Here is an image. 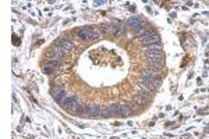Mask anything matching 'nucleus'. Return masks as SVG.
Instances as JSON below:
<instances>
[{
    "mask_svg": "<svg viewBox=\"0 0 209 139\" xmlns=\"http://www.w3.org/2000/svg\"><path fill=\"white\" fill-rule=\"evenodd\" d=\"M141 78L149 79V81H152L156 86H160V84H162V79L157 77V74L155 72V70H144V71L141 72Z\"/></svg>",
    "mask_w": 209,
    "mask_h": 139,
    "instance_id": "1",
    "label": "nucleus"
},
{
    "mask_svg": "<svg viewBox=\"0 0 209 139\" xmlns=\"http://www.w3.org/2000/svg\"><path fill=\"white\" fill-rule=\"evenodd\" d=\"M78 36H80L81 39L95 41V39H98V38H99V34H98V32H95V31H92V29L84 28V29H81V31L78 32Z\"/></svg>",
    "mask_w": 209,
    "mask_h": 139,
    "instance_id": "2",
    "label": "nucleus"
},
{
    "mask_svg": "<svg viewBox=\"0 0 209 139\" xmlns=\"http://www.w3.org/2000/svg\"><path fill=\"white\" fill-rule=\"evenodd\" d=\"M159 36L156 34H149L144 36V38H141V43L142 45H145V46H153V45H157L159 43Z\"/></svg>",
    "mask_w": 209,
    "mask_h": 139,
    "instance_id": "3",
    "label": "nucleus"
},
{
    "mask_svg": "<svg viewBox=\"0 0 209 139\" xmlns=\"http://www.w3.org/2000/svg\"><path fill=\"white\" fill-rule=\"evenodd\" d=\"M64 49L63 47H60V49H49L46 53L47 57H53L54 60H60V58L64 56Z\"/></svg>",
    "mask_w": 209,
    "mask_h": 139,
    "instance_id": "4",
    "label": "nucleus"
},
{
    "mask_svg": "<svg viewBox=\"0 0 209 139\" xmlns=\"http://www.w3.org/2000/svg\"><path fill=\"white\" fill-rule=\"evenodd\" d=\"M138 86L139 88H145V89H149V91H152V89L156 86V85H155L152 81L146 79V78H139V79H138Z\"/></svg>",
    "mask_w": 209,
    "mask_h": 139,
    "instance_id": "5",
    "label": "nucleus"
},
{
    "mask_svg": "<svg viewBox=\"0 0 209 139\" xmlns=\"http://www.w3.org/2000/svg\"><path fill=\"white\" fill-rule=\"evenodd\" d=\"M52 95L53 98H54V100L56 102H61L64 99V96H66V92H64L63 88H54L52 91Z\"/></svg>",
    "mask_w": 209,
    "mask_h": 139,
    "instance_id": "6",
    "label": "nucleus"
},
{
    "mask_svg": "<svg viewBox=\"0 0 209 139\" xmlns=\"http://www.w3.org/2000/svg\"><path fill=\"white\" fill-rule=\"evenodd\" d=\"M127 25L130 27V28L138 29V28L142 27V20H141V18H137V17H131L127 21Z\"/></svg>",
    "mask_w": 209,
    "mask_h": 139,
    "instance_id": "7",
    "label": "nucleus"
},
{
    "mask_svg": "<svg viewBox=\"0 0 209 139\" xmlns=\"http://www.w3.org/2000/svg\"><path fill=\"white\" fill-rule=\"evenodd\" d=\"M56 45H59V46H61L64 49V50H70V49H73V43L68 41V39H64V38H60V39H57L56 41Z\"/></svg>",
    "mask_w": 209,
    "mask_h": 139,
    "instance_id": "8",
    "label": "nucleus"
},
{
    "mask_svg": "<svg viewBox=\"0 0 209 139\" xmlns=\"http://www.w3.org/2000/svg\"><path fill=\"white\" fill-rule=\"evenodd\" d=\"M138 96L141 99H145V100H149L152 98V92L149 89H145V88H139L138 86Z\"/></svg>",
    "mask_w": 209,
    "mask_h": 139,
    "instance_id": "9",
    "label": "nucleus"
},
{
    "mask_svg": "<svg viewBox=\"0 0 209 139\" xmlns=\"http://www.w3.org/2000/svg\"><path fill=\"white\" fill-rule=\"evenodd\" d=\"M146 58H148V60H160V58H162V52L146 50Z\"/></svg>",
    "mask_w": 209,
    "mask_h": 139,
    "instance_id": "10",
    "label": "nucleus"
},
{
    "mask_svg": "<svg viewBox=\"0 0 209 139\" xmlns=\"http://www.w3.org/2000/svg\"><path fill=\"white\" fill-rule=\"evenodd\" d=\"M100 113H102V109H100V106H98V104H92V106L89 107V111H88V114L91 117H98V116H100Z\"/></svg>",
    "mask_w": 209,
    "mask_h": 139,
    "instance_id": "11",
    "label": "nucleus"
},
{
    "mask_svg": "<svg viewBox=\"0 0 209 139\" xmlns=\"http://www.w3.org/2000/svg\"><path fill=\"white\" fill-rule=\"evenodd\" d=\"M63 106L66 107V109H71V107H74V106H78V103H77V98H66L64 99V103H63Z\"/></svg>",
    "mask_w": 209,
    "mask_h": 139,
    "instance_id": "12",
    "label": "nucleus"
},
{
    "mask_svg": "<svg viewBox=\"0 0 209 139\" xmlns=\"http://www.w3.org/2000/svg\"><path fill=\"white\" fill-rule=\"evenodd\" d=\"M109 32L112 35H123L124 34V28L121 25H109Z\"/></svg>",
    "mask_w": 209,
    "mask_h": 139,
    "instance_id": "13",
    "label": "nucleus"
},
{
    "mask_svg": "<svg viewBox=\"0 0 209 139\" xmlns=\"http://www.w3.org/2000/svg\"><path fill=\"white\" fill-rule=\"evenodd\" d=\"M110 111H112V114H114V116H123L121 106H120V104H112Z\"/></svg>",
    "mask_w": 209,
    "mask_h": 139,
    "instance_id": "14",
    "label": "nucleus"
},
{
    "mask_svg": "<svg viewBox=\"0 0 209 139\" xmlns=\"http://www.w3.org/2000/svg\"><path fill=\"white\" fill-rule=\"evenodd\" d=\"M148 64L152 70L153 68H162L163 63H160V60H148Z\"/></svg>",
    "mask_w": 209,
    "mask_h": 139,
    "instance_id": "15",
    "label": "nucleus"
},
{
    "mask_svg": "<svg viewBox=\"0 0 209 139\" xmlns=\"http://www.w3.org/2000/svg\"><path fill=\"white\" fill-rule=\"evenodd\" d=\"M130 110L133 111V113H137V111L139 110V104L138 103H135V102H131V103H127L126 104Z\"/></svg>",
    "mask_w": 209,
    "mask_h": 139,
    "instance_id": "16",
    "label": "nucleus"
},
{
    "mask_svg": "<svg viewBox=\"0 0 209 139\" xmlns=\"http://www.w3.org/2000/svg\"><path fill=\"white\" fill-rule=\"evenodd\" d=\"M121 111H123V117H128V116H131V114H133V111L130 110L126 104L121 106Z\"/></svg>",
    "mask_w": 209,
    "mask_h": 139,
    "instance_id": "17",
    "label": "nucleus"
},
{
    "mask_svg": "<svg viewBox=\"0 0 209 139\" xmlns=\"http://www.w3.org/2000/svg\"><path fill=\"white\" fill-rule=\"evenodd\" d=\"M54 70H56L54 67H52V65H47V67H45V68H43V72H45V74H52Z\"/></svg>",
    "mask_w": 209,
    "mask_h": 139,
    "instance_id": "18",
    "label": "nucleus"
},
{
    "mask_svg": "<svg viewBox=\"0 0 209 139\" xmlns=\"http://www.w3.org/2000/svg\"><path fill=\"white\" fill-rule=\"evenodd\" d=\"M148 50H156V52H162V47H160V45L157 43V45H153V46H149V47H148Z\"/></svg>",
    "mask_w": 209,
    "mask_h": 139,
    "instance_id": "19",
    "label": "nucleus"
},
{
    "mask_svg": "<svg viewBox=\"0 0 209 139\" xmlns=\"http://www.w3.org/2000/svg\"><path fill=\"white\" fill-rule=\"evenodd\" d=\"M106 1L104 0H99V1H95V6H100V4H104Z\"/></svg>",
    "mask_w": 209,
    "mask_h": 139,
    "instance_id": "20",
    "label": "nucleus"
}]
</instances>
